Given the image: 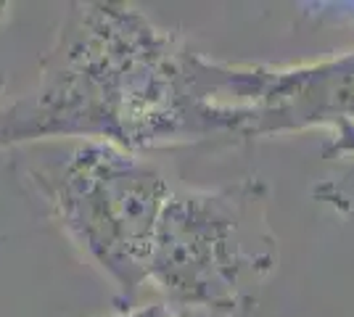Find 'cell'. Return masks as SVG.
Instances as JSON below:
<instances>
[{
    "label": "cell",
    "instance_id": "5b68a950",
    "mask_svg": "<svg viewBox=\"0 0 354 317\" xmlns=\"http://www.w3.org/2000/svg\"><path fill=\"white\" fill-rule=\"evenodd\" d=\"M312 198L328 209L339 211L344 217L354 220V159H346V166L339 175L317 182L312 188Z\"/></svg>",
    "mask_w": 354,
    "mask_h": 317
},
{
    "label": "cell",
    "instance_id": "3957f363",
    "mask_svg": "<svg viewBox=\"0 0 354 317\" xmlns=\"http://www.w3.org/2000/svg\"><path fill=\"white\" fill-rule=\"evenodd\" d=\"M61 230L104 272L119 304L148 283V262L172 188L156 164L109 143L77 140L27 166Z\"/></svg>",
    "mask_w": 354,
    "mask_h": 317
},
{
    "label": "cell",
    "instance_id": "6da1fadb",
    "mask_svg": "<svg viewBox=\"0 0 354 317\" xmlns=\"http://www.w3.org/2000/svg\"><path fill=\"white\" fill-rule=\"evenodd\" d=\"M225 61L196 53L127 3H72L35 88L0 106V148L95 140L143 153L238 140Z\"/></svg>",
    "mask_w": 354,
    "mask_h": 317
},
{
    "label": "cell",
    "instance_id": "52a82bcc",
    "mask_svg": "<svg viewBox=\"0 0 354 317\" xmlns=\"http://www.w3.org/2000/svg\"><path fill=\"white\" fill-rule=\"evenodd\" d=\"M114 317H177L167 304H143V307H135V309H124Z\"/></svg>",
    "mask_w": 354,
    "mask_h": 317
},
{
    "label": "cell",
    "instance_id": "7a4b0ae2",
    "mask_svg": "<svg viewBox=\"0 0 354 317\" xmlns=\"http://www.w3.org/2000/svg\"><path fill=\"white\" fill-rule=\"evenodd\" d=\"M278 262L270 188L246 175L214 188L172 191L153 236L148 283L177 309L236 317L259 304Z\"/></svg>",
    "mask_w": 354,
    "mask_h": 317
},
{
    "label": "cell",
    "instance_id": "8992f818",
    "mask_svg": "<svg viewBox=\"0 0 354 317\" xmlns=\"http://www.w3.org/2000/svg\"><path fill=\"white\" fill-rule=\"evenodd\" d=\"M325 159H354V122H344L330 130V137L323 146Z\"/></svg>",
    "mask_w": 354,
    "mask_h": 317
},
{
    "label": "cell",
    "instance_id": "277c9868",
    "mask_svg": "<svg viewBox=\"0 0 354 317\" xmlns=\"http://www.w3.org/2000/svg\"><path fill=\"white\" fill-rule=\"evenodd\" d=\"M333 8L354 19V11ZM225 104L238 117L241 140L354 122V48L291 66L227 64Z\"/></svg>",
    "mask_w": 354,
    "mask_h": 317
},
{
    "label": "cell",
    "instance_id": "ba28073f",
    "mask_svg": "<svg viewBox=\"0 0 354 317\" xmlns=\"http://www.w3.org/2000/svg\"><path fill=\"white\" fill-rule=\"evenodd\" d=\"M3 88H6V77L0 75V93H3Z\"/></svg>",
    "mask_w": 354,
    "mask_h": 317
}]
</instances>
